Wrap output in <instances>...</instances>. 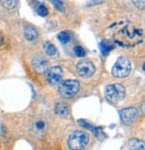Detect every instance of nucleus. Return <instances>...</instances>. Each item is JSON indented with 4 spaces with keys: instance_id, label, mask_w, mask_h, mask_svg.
<instances>
[{
    "instance_id": "nucleus-1",
    "label": "nucleus",
    "mask_w": 145,
    "mask_h": 150,
    "mask_svg": "<svg viewBox=\"0 0 145 150\" xmlns=\"http://www.w3.org/2000/svg\"><path fill=\"white\" fill-rule=\"evenodd\" d=\"M142 38V30L132 24L125 25L114 35L115 41L124 47H131L138 45L141 42Z\"/></svg>"
},
{
    "instance_id": "nucleus-2",
    "label": "nucleus",
    "mask_w": 145,
    "mask_h": 150,
    "mask_svg": "<svg viewBox=\"0 0 145 150\" xmlns=\"http://www.w3.org/2000/svg\"><path fill=\"white\" fill-rule=\"evenodd\" d=\"M89 142V135L82 130L72 132L68 139V146L71 150H82Z\"/></svg>"
},
{
    "instance_id": "nucleus-3",
    "label": "nucleus",
    "mask_w": 145,
    "mask_h": 150,
    "mask_svg": "<svg viewBox=\"0 0 145 150\" xmlns=\"http://www.w3.org/2000/svg\"><path fill=\"white\" fill-rule=\"evenodd\" d=\"M105 98L111 103H118L122 101L125 96V87L119 83L108 85L105 88Z\"/></svg>"
},
{
    "instance_id": "nucleus-4",
    "label": "nucleus",
    "mask_w": 145,
    "mask_h": 150,
    "mask_svg": "<svg viewBox=\"0 0 145 150\" xmlns=\"http://www.w3.org/2000/svg\"><path fill=\"white\" fill-rule=\"evenodd\" d=\"M112 75L116 78H125L131 72V63L125 56H119L112 67Z\"/></svg>"
},
{
    "instance_id": "nucleus-5",
    "label": "nucleus",
    "mask_w": 145,
    "mask_h": 150,
    "mask_svg": "<svg viewBox=\"0 0 145 150\" xmlns=\"http://www.w3.org/2000/svg\"><path fill=\"white\" fill-rule=\"evenodd\" d=\"M79 90V82L75 80L62 81L59 87V93L62 98H69L75 96Z\"/></svg>"
},
{
    "instance_id": "nucleus-6",
    "label": "nucleus",
    "mask_w": 145,
    "mask_h": 150,
    "mask_svg": "<svg viewBox=\"0 0 145 150\" xmlns=\"http://www.w3.org/2000/svg\"><path fill=\"white\" fill-rule=\"evenodd\" d=\"M76 69L79 76L83 78L91 77L95 71V67L94 64L89 60H83L78 62L76 66Z\"/></svg>"
},
{
    "instance_id": "nucleus-7",
    "label": "nucleus",
    "mask_w": 145,
    "mask_h": 150,
    "mask_svg": "<svg viewBox=\"0 0 145 150\" xmlns=\"http://www.w3.org/2000/svg\"><path fill=\"white\" fill-rule=\"evenodd\" d=\"M121 122L125 125H131L138 117V110L134 107L124 108L119 111Z\"/></svg>"
},
{
    "instance_id": "nucleus-8",
    "label": "nucleus",
    "mask_w": 145,
    "mask_h": 150,
    "mask_svg": "<svg viewBox=\"0 0 145 150\" xmlns=\"http://www.w3.org/2000/svg\"><path fill=\"white\" fill-rule=\"evenodd\" d=\"M32 68L38 74H45L48 70V62L43 55H36L32 59Z\"/></svg>"
},
{
    "instance_id": "nucleus-9",
    "label": "nucleus",
    "mask_w": 145,
    "mask_h": 150,
    "mask_svg": "<svg viewBox=\"0 0 145 150\" xmlns=\"http://www.w3.org/2000/svg\"><path fill=\"white\" fill-rule=\"evenodd\" d=\"M62 77V70L60 66H53L48 70L47 81L50 84H57Z\"/></svg>"
},
{
    "instance_id": "nucleus-10",
    "label": "nucleus",
    "mask_w": 145,
    "mask_h": 150,
    "mask_svg": "<svg viewBox=\"0 0 145 150\" xmlns=\"http://www.w3.org/2000/svg\"><path fill=\"white\" fill-rule=\"evenodd\" d=\"M78 123H79L82 127H84V128H85V129H90V130H91L92 132L94 133V135H95L96 138H98L99 139H101V135H103V133H102V129H101V128H96V127L93 126L92 124H90L89 122H87L85 121V120H78Z\"/></svg>"
},
{
    "instance_id": "nucleus-11",
    "label": "nucleus",
    "mask_w": 145,
    "mask_h": 150,
    "mask_svg": "<svg viewBox=\"0 0 145 150\" xmlns=\"http://www.w3.org/2000/svg\"><path fill=\"white\" fill-rule=\"evenodd\" d=\"M23 31H24V36L26 38V40H29V41L35 40L38 38V36H39L38 30H36L35 27H33L31 25H26L24 27Z\"/></svg>"
},
{
    "instance_id": "nucleus-12",
    "label": "nucleus",
    "mask_w": 145,
    "mask_h": 150,
    "mask_svg": "<svg viewBox=\"0 0 145 150\" xmlns=\"http://www.w3.org/2000/svg\"><path fill=\"white\" fill-rule=\"evenodd\" d=\"M54 111H55L56 115H58L61 117H66L69 112V108L67 105L66 103L62 102H58L55 106H54Z\"/></svg>"
},
{
    "instance_id": "nucleus-13",
    "label": "nucleus",
    "mask_w": 145,
    "mask_h": 150,
    "mask_svg": "<svg viewBox=\"0 0 145 150\" xmlns=\"http://www.w3.org/2000/svg\"><path fill=\"white\" fill-rule=\"evenodd\" d=\"M128 150H145V142L138 139H132L127 142Z\"/></svg>"
},
{
    "instance_id": "nucleus-14",
    "label": "nucleus",
    "mask_w": 145,
    "mask_h": 150,
    "mask_svg": "<svg viewBox=\"0 0 145 150\" xmlns=\"http://www.w3.org/2000/svg\"><path fill=\"white\" fill-rule=\"evenodd\" d=\"M46 130V123L42 120H37L32 124V131L36 135L40 136V134L44 133Z\"/></svg>"
},
{
    "instance_id": "nucleus-15",
    "label": "nucleus",
    "mask_w": 145,
    "mask_h": 150,
    "mask_svg": "<svg viewBox=\"0 0 145 150\" xmlns=\"http://www.w3.org/2000/svg\"><path fill=\"white\" fill-rule=\"evenodd\" d=\"M100 50L102 52V54L103 55H106L108 54L109 53H110L113 48V45L110 42V41H108V40H102L101 43H100Z\"/></svg>"
},
{
    "instance_id": "nucleus-16",
    "label": "nucleus",
    "mask_w": 145,
    "mask_h": 150,
    "mask_svg": "<svg viewBox=\"0 0 145 150\" xmlns=\"http://www.w3.org/2000/svg\"><path fill=\"white\" fill-rule=\"evenodd\" d=\"M43 47H44V50H45L46 54L47 55H49V56L54 55V54H56V52H57L56 47H54L53 44H52V43L49 42V41H46V42L44 44Z\"/></svg>"
},
{
    "instance_id": "nucleus-17",
    "label": "nucleus",
    "mask_w": 145,
    "mask_h": 150,
    "mask_svg": "<svg viewBox=\"0 0 145 150\" xmlns=\"http://www.w3.org/2000/svg\"><path fill=\"white\" fill-rule=\"evenodd\" d=\"M59 41L62 43V44H67L69 42L70 40V36H69V33L67 32V31H62L58 34L57 36Z\"/></svg>"
},
{
    "instance_id": "nucleus-18",
    "label": "nucleus",
    "mask_w": 145,
    "mask_h": 150,
    "mask_svg": "<svg viewBox=\"0 0 145 150\" xmlns=\"http://www.w3.org/2000/svg\"><path fill=\"white\" fill-rule=\"evenodd\" d=\"M17 1H15V0H10V1H1V4L2 6L6 8V9H13L14 6H16L17 5Z\"/></svg>"
},
{
    "instance_id": "nucleus-19",
    "label": "nucleus",
    "mask_w": 145,
    "mask_h": 150,
    "mask_svg": "<svg viewBox=\"0 0 145 150\" xmlns=\"http://www.w3.org/2000/svg\"><path fill=\"white\" fill-rule=\"evenodd\" d=\"M74 53L77 56H78V57H83V56L85 54L84 48L80 46H77L74 47Z\"/></svg>"
},
{
    "instance_id": "nucleus-20",
    "label": "nucleus",
    "mask_w": 145,
    "mask_h": 150,
    "mask_svg": "<svg viewBox=\"0 0 145 150\" xmlns=\"http://www.w3.org/2000/svg\"><path fill=\"white\" fill-rule=\"evenodd\" d=\"M38 13L42 16V17H45L48 14V9L45 6H40L39 8H38Z\"/></svg>"
},
{
    "instance_id": "nucleus-21",
    "label": "nucleus",
    "mask_w": 145,
    "mask_h": 150,
    "mask_svg": "<svg viewBox=\"0 0 145 150\" xmlns=\"http://www.w3.org/2000/svg\"><path fill=\"white\" fill-rule=\"evenodd\" d=\"M52 3L53 4L54 7H55L57 10H59L60 12H64L65 8H64L63 4L61 1H52Z\"/></svg>"
},
{
    "instance_id": "nucleus-22",
    "label": "nucleus",
    "mask_w": 145,
    "mask_h": 150,
    "mask_svg": "<svg viewBox=\"0 0 145 150\" xmlns=\"http://www.w3.org/2000/svg\"><path fill=\"white\" fill-rule=\"evenodd\" d=\"M132 3L139 9H145V1H132Z\"/></svg>"
},
{
    "instance_id": "nucleus-23",
    "label": "nucleus",
    "mask_w": 145,
    "mask_h": 150,
    "mask_svg": "<svg viewBox=\"0 0 145 150\" xmlns=\"http://www.w3.org/2000/svg\"><path fill=\"white\" fill-rule=\"evenodd\" d=\"M6 134V129L5 127L3 126V124L0 123V135H5Z\"/></svg>"
},
{
    "instance_id": "nucleus-24",
    "label": "nucleus",
    "mask_w": 145,
    "mask_h": 150,
    "mask_svg": "<svg viewBox=\"0 0 145 150\" xmlns=\"http://www.w3.org/2000/svg\"><path fill=\"white\" fill-rule=\"evenodd\" d=\"M3 42H4V37L1 33H0V46L3 44Z\"/></svg>"
},
{
    "instance_id": "nucleus-25",
    "label": "nucleus",
    "mask_w": 145,
    "mask_h": 150,
    "mask_svg": "<svg viewBox=\"0 0 145 150\" xmlns=\"http://www.w3.org/2000/svg\"><path fill=\"white\" fill-rule=\"evenodd\" d=\"M141 109H142V112L145 114V102L143 103V105H142V106H141Z\"/></svg>"
},
{
    "instance_id": "nucleus-26",
    "label": "nucleus",
    "mask_w": 145,
    "mask_h": 150,
    "mask_svg": "<svg viewBox=\"0 0 145 150\" xmlns=\"http://www.w3.org/2000/svg\"><path fill=\"white\" fill-rule=\"evenodd\" d=\"M142 69H143V71H145V63H144L143 65H142Z\"/></svg>"
}]
</instances>
